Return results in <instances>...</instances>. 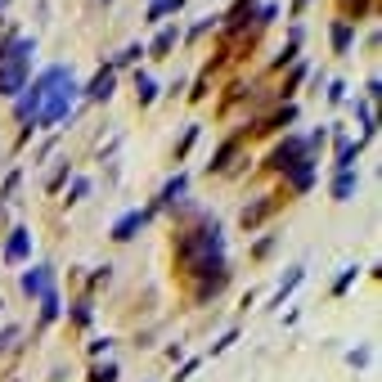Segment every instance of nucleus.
Wrapping results in <instances>:
<instances>
[{
  "label": "nucleus",
  "instance_id": "27",
  "mask_svg": "<svg viewBox=\"0 0 382 382\" xmlns=\"http://www.w3.org/2000/svg\"><path fill=\"white\" fill-rule=\"evenodd\" d=\"M95 382H117V364H104L100 374H95Z\"/></svg>",
  "mask_w": 382,
  "mask_h": 382
},
{
  "label": "nucleus",
  "instance_id": "15",
  "mask_svg": "<svg viewBox=\"0 0 382 382\" xmlns=\"http://www.w3.org/2000/svg\"><path fill=\"white\" fill-rule=\"evenodd\" d=\"M302 275H306V270H302V265H292V275L283 279V283H279V292H275V306H283V297H288V292H292V288H297V283H302Z\"/></svg>",
  "mask_w": 382,
  "mask_h": 382
},
{
  "label": "nucleus",
  "instance_id": "23",
  "mask_svg": "<svg viewBox=\"0 0 382 382\" xmlns=\"http://www.w3.org/2000/svg\"><path fill=\"white\" fill-rule=\"evenodd\" d=\"M140 54H144V45H126V50L117 54V64H140Z\"/></svg>",
  "mask_w": 382,
  "mask_h": 382
},
{
  "label": "nucleus",
  "instance_id": "21",
  "mask_svg": "<svg viewBox=\"0 0 382 382\" xmlns=\"http://www.w3.org/2000/svg\"><path fill=\"white\" fill-rule=\"evenodd\" d=\"M85 193H90V180L81 176V180H72V189H68V203H81Z\"/></svg>",
  "mask_w": 382,
  "mask_h": 382
},
{
  "label": "nucleus",
  "instance_id": "13",
  "mask_svg": "<svg viewBox=\"0 0 382 382\" xmlns=\"http://www.w3.org/2000/svg\"><path fill=\"white\" fill-rule=\"evenodd\" d=\"M180 193H184V176H176V180H167V184H162V193H157V207H171V203H176V198H180Z\"/></svg>",
  "mask_w": 382,
  "mask_h": 382
},
{
  "label": "nucleus",
  "instance_id": "17",
  "mask_svg": "<svg viewBox=\"0 0 382 382\" xmlns=\"http://www.w3.org/2000/svg\"><path fill=\"white\" fill-rule=\"evenodd\" d=\"M355 113H360V126H364V140H374V135H378V121H374V108H369V104H355Z\"/></svg>",
  "mask_w": 382,
  "mask_h": 382
},
{
  "label": "nucleus",
  "instance_id": "29",
  "mask_svg": "<svg viewBox=\"0 0 382 382\" xmlns=\"http://www.w3.org/2000/svg\"><path fill=\"white\" fill-rule=\"evenodd\" d=\"M14 338H18V328H5V333H0V347H9Z\"/></svg>",
  "mask_w": 382,
  "mask_h": 382
},
{
  "label": "nucleus",
  "instance_id": "18",
  "mask_svg": "<svg viewBox=\"0 0 382 382\" xmlns=\"http://www.w3.org/2000/svg\"><path fill=\"white\" fill-rule=\"evenodd\" d=\"M18 184H23V171H9V176H5V184H0V198H5V203H14Z\"/></svg>",
  "mask_w": 382,
  "mask_h": 382
},
{
  "label": "nucleus",
  "instance_id": "14",
  "mask_svg": "<svg viewBox=\"0 0 382 382\" xmlns=\"http://www.w3.org/2000/svg\"><path fill=\"white\" fill-rule=\"evenodd\" d=\"M180 5H184V0H153V5H149V23H162L167 14H176Z\"/></svg>",
  "mask_w": 382,
  "mask_h": 382
},
{
  "label": "nucleus",
  "instance_id": "10",
  "mask_svg": "<svg viewBox=\"0 0 382 382\" xmlns=\"http://www.w3.org/2000/svg\"><path fill=\"white\" fill-rule=\"evenodd\" d=\"M351 41H355V28H351V23H333V50L347 54V50H351Z\"/></svg>",
  "mask_w": 382,
  "mask_h": 382
},
{
  "label": "nucleus",
  "instance_id": "31",
  "mask_svg": "<svg viewBox=\"0 0 382 382\" xmlns=\"http://www.w3.org/2000/svg\"><path fill=\"white\" fill-rule=\"evenodd\" d=\"M0 306H5V302H0Z\"/></svg>",
  "mask_w": 382,
  "mask_h": 382
},
{
  "label": "nucleus",
  "instance_id": "11",
  "mask_svg": "<svg viewBox=\"0 0 382 382\" xmlns=\"http://www.w3.org/2000/svg\"><path fill=\"white\" fill-rule=\"evenodd\" d=\"M135 95H140V104H153L157 100V81L149 72H135Z\"/></svg>",
  "mask_w": 382,
  "mask_h": 382
},
{
  "label": "nucleus",
  "instance_id": "26",
  "mask_svg": "<svg viewBox=\"0 0 382 382\" xmlns=\"http://www.w3.org/2000/svg\"><path fill=\"white\" fill-rule=\"evenodd\" d=\"M328 100H333V104L347 100V81H333V85H328Z\"/></svg>",
  "mask_w": 382,
  "mask_h": 382
},
{
  "label": "nucleus",
  "instance_id": "19",
  "mask_svg": "<svg viewBox=\"0 0 382 382\" xmlns=\"http://www.w3.org/2000/svg\"><path fill=\"white\" fill-rule=\"evenodd\" d=\"M292 117H297V108H292V104H288V108H283V113H275V117H270V121H265V131H279V126H288V121H292Z\"/></svg>",
  "mask_w": 382,
  "mask_h": 382
},
{
  "label": "nucleus",
  "instance_id": "6",
  "mask_svg": "<svg viewBox=\"0 0 382 382\" xmlns=\"http://www.w3.org/2000/svg\"><path fill=\"white\" fill-rule=\"evenodd\" d=\"M113 85H117V72L113 68H100L90 77V85H85V100H108L113 95Z\"/></svg>",
  "mask_w": 382,
  "mask_h": 382
},
{
  "label": "nucleus",
  "instance_id": "20",
  "mask_svg": "<svg viewBox=\"0 0 382 382\" xmlns=\"http://www.w3.org/2000/svg\"><path fill=\"white\" fill-rule=\"evenodd\" d=\"M234 149H239V144H234V140H229V144H220V153H216L212 171H225V167H229V157H234Z\"/></svg>",
  "mask_w": 382,
  "mask_h": 382
},
{
  "label": "nucleus",
  "instance_id": "2",
  "mask_svg": "<svg viewBox=\"0 0 382 382\" xmlns=\"http://www.w3.org/2000/svg\"><path fill=\"white\" fill-rule=\"evenodd\" d=\"M54 72H59V68H45L32 85H23V90H18V104H14L18 121H36V113H41V100H45V90H50V81H54Z\"/></svg>",
  "mask_w": 382,
  "mask_h": 382
},
{
  "label": "nucleus",
  "instance_id": "12",
  "mask_svg": "<svg viewBox=\"0 0 382 382\" xmlns=\"http://www.w3.org/2000/svg\"><path fill=\"white\" fill-rule=\"evenodd\" d=\"M252 14H256V0H239V5H234L229 14H225V23H229V28H243V23H248Z\"/></svg>",
  "mask_w": 382,
  "mask_h": 382
},
{
  "label": "nucleus",
  "instance_id": "1",
  "mask_svg": "<svg viewBox=\"0 0 382 382\" xmlns=\"http://www.w3.org/2000/svg\"><path fill=\"white\" fill-rule=\"evenodd\" d=\"M77 95H81V85L72 81V72H68V68H59V72H54V81H50V90H45V100H41V113H36L32 131H36V126H59V121L72 113Z\"/></svg>",
  "mask_w": 382,
  "mask_h": 382
},
{
  "label": "nucleus",
  "instance_id": "28",
  "mask_svg": "<svg viewBox=\"0 0 382 382\" xmlns=\"http://www.w3.org/2000/svg\"><path fill=\"white\" fill-rule=\"evenodd\" d=\"M275 14H279V5H261V9H256V23H270Z\"/></svg>",
  "mask_w": 382,
  "mask_h": 382
},
{
  "label": "nucleus",
  "instance_id": "22",
  "mask_svg": "<svg viewBox=\"0 0 382 382\" xmlns=\"http://www.w3.org/2000/svg\"><path fill=\"white\" fill-rule=\"evenodd\" d=\"M68 176H72V171H68V162H64V167H59L54 176H50V184H45V189H50V193H54V189H64V184H68Z\"/></svg>",
  "mask_w": 382,
  "mask_h": 382
},
{
  "label": "nucleus",
  "instance_id": "9",
  "mask_svg": "<svg viewBox=\"0 0 382 382\" xmlns=\"http://www.w3.org/2000/svg\"><path fill=\"white\" fill-rule=\"evenodd\" d=\"M355 189H360V176H355V171H338V180H333V198L347 203Z\"/></svg>",
  "mask_w": 382,
  "mask_h": 382
},
{
  "label": "nucleus",
  "instance_id": "8",
  "mask_svg": "<svg viewBox=\"0 0 382 382\" xmlns=\"http://www.w3.org/2000/svg\"><path fill=\"white\" fill-rule=\"evenodd\" d=\"M176 41H180V28H176V23H171V28H162V32H157V36H153V45H149V50H144V54H153V59H162L167 50H176Z\"/></svg>",
  "mask_w": 382,
  "mask_h": 382
},
{
  "label": "nucleus",
  "instance_id": "5",
  "mask_svg": "<svg viewBox=\"0 0 382 382\" xmlns=\"http://www.w3.org/2000/svg\"><path fill=\"white\" fill-rule=\"evenodd\" d=\"M144 225H149V212H126V216L113 225V239H117V243H131Z\"/></svg>",
  "mask_w": 382,
  "mask_h": 382
},
{
  "label": "nucleus",
  "instance_id": "3",
  "mask_svg": "<svg viewBox=\"0 0 382 382\" xmlns=\"http://www.w3.org/2000/svg\"><path fill=\"white\" fill-rule=\"evenodd\" d=\"M306 162H315V153L306 149V140H297V135H288V140L279 144L275 153H270V167L275 171H283V176H292L297 167H306Z\"/></svg>",
  "mask_w": 382,
  "mask_h": 382
},
{
  "label": "nucleus",
  "instance_id": "7",
  "mask_svg": "<svg viewBox=\"0 0 382 382\" xmlns=\"http://www.w3.org/2000/svg\"><path fill=\"white\" fill-rule=\"evenodd\" d=\"M28 248H32V234L28 229H14V234H9V243H5V261L9 265H18V261H28Z\"/></svg>",
  "mask_w": 382,
  "mask_h": 382
},
{
  "label": "nucleus",
  "instance_id": "4",
  "mask_svg": "<svg viewBox=\"0 0 382 382\" xmlns=\"http://www.w3.org/2000/svg\"><path fill=\"white\" fill-rule=\"evenodd\" d=\"M50 288H54L50 265H32V270H23V292H28V297H41V292H50Z\"/></svg>",
  "mask_w": 382,
  "mask_h": 382
},
{
  "label": "nucleus",
  "instance_id": "25",
  "mask_svg": "<svg viewBox=\"0 0 382 382\" xmlns=\"http://www.w3.org/2000/svg\"><path fill=\"white\" fill-rule=\"evenodd\" d=\"M193 140H198V126H189V131H184V140H180V149H176V157H184V153H189V144Z\"/></svg>",
  "mask_w": 382,
  "mask_h": 382
},
{
  "label": "nucleus",
  "instance_id": "16",
  "mask_svg": "<svg viewBox=\"0 0 382 382\" xmlns=\"http://www.w3.org/2000/svg\"><path fill=\"white\" fill-rule=\"evenodd\" d=\"M41 319L50 324V319H59V292L50 288V292H41Z\"/></svg>",
  "mask_w": 382,
  "mask_h": 382
},
{
  "label": "nucleus",
  "instance_id": "24",
  "mask_svg": "<svg viewBox=\"0 0 382 382\" xmlns=\"http://www.w3.org/2000/svg\"><path fill=\"white\" fill-rule=\"evenodd\" d=\"M355 275H360V270H355V265H347V275H342L338 283H333V292H347L351 283H355Z\"/></svg>",
  "mask_w": 382,
  "mask_h": 382
},
{
  "label": "nucleus",
  "instance_id": "30",
  "mask_svg": "<svg viewBox=\"0 0 382 382\" xmlns=\"http://www.w3.org/2000/svg\"><path fill=\"white\" fill-rule=\"evenodd\" d=\"M306 5H311V0H292V14H302V9H306Z\"/></svg>",
  "mask_w": 382,
  "mask_h": 382
}]
</instances>
